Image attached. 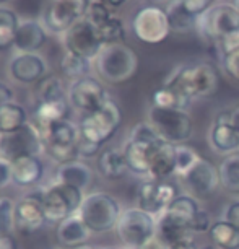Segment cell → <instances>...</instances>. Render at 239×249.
<instances>
[{
    "label": "cell",
    "instance_id": "cell-1",
    "mask_svg": "<svg viewBox=\"0 0 239 249\" xmlns=\"http://www.w3.org/2000/svg\"><path fill=\"white\" fill-rule=\"evenodd\" d=\"M163 83L176 88L189 100L205 98L217 91L218 88V73L212 64H190L179 65L176 70L168 75Z\"/></svg>",
    "mask_w": 239,
    "mask_h": 249
},
{
    "label": "cell",
    "instance_id": "cell-2",
    "mask_svg": "<svg viewBox=\"0 0 239 249\" xmlns=\"http://www.w3.org/2000/svg\"><path fill=\"white\" fill-rule=\"evenodd\" d=\"M93 62L100 78L111 85L129 82L138 69L137 54L124 43L104 44Z\"/></svg>",
    "mask_w": 239,
    "mask_h": 249
},
{
    "label": "cell",
    "instance_id": "cell-3",
    "mask_svg": "<svg viewBox=\"0 0 239 249\" xmlns=\"http://www.w3.org/2000/svg\"><path fill=\"white\" fill-rule=\"evenodd\" d=\"M120 124H122V111L114 100H109L100 109L82 116L78 122L80 137L102 145L114 137Z\"/></svg>",
    "mask_w": 239,
    "mask_h": 249
},
{
    "label": "cell",
    "instance_id": "cell-4",
    "mask_svg": "<svg viewBox=\"0 0 239 249\" xmlns=\"http://www.w3.org/2000/svg\"><path fill=\"white\" fill-rule=\"evenodd\" d=\"M120 205L114 197L104 192H93L83 199L80 207V218L95 233H104L117 227L120 218Z\"/></svg>",
    "mask_w": 239,
    "mask_h": 249
},
{
    "label": "cell",
    "instance_id": "cell-5",
    "mask_svg": "<svg viewBox=\"0 0 239 249\" xmlns=\"http://www.w3.org/2000/svg\"><path fill=\"white\" fill-rule=\"evenodd\" d=\"M83 191L68 184L54 182L48 189L41 192V202L48 223H60L65 218L77 215L83 204Z\"/></svg>",
    "mask_w": 239,
    "mask_h": 249
},
{
    "label": "cell",
    "instance_id": "cell-6",
    "mask_svg": "<svg viewBox=\"0 0 239 249\" xmlns=\"http://www.w3.org/2000/svg\"><path fill=\"white\" fill-rule=\"evenodd\" d=\"M148 122L166 142L172 145L186 143L194 132V122L187 109H168L152 106L148 109Z\"/></svg>",
    "mask_w": 239,
    "mask_h": 249
},
{
    "label": "cell",
    "instance_id": "cell-7",
    "mask_svg": "<svg viewBox=\"0 0 239 249\" xmlns=\"http://www.w3.org/2000/svg\"><path fill=\"white\" fill-rule=\"evenodd\" d=\"M117 236L129 249H140L156 234V217L138 207L120 213L117 222Z\"/></svg>",
    "mask_w": 239,
    "mask_h": 249
},
{
    "label": "cell",
    "instance_id": "cell-8",
    "mask_svg": "<svg viewBox=\"0 0 239 249\" xmlns=\"http://www.w3.org/2000/svg\"><path fill=\"white\" fill-rule=\"evenodd\" d=\"M195 30L202 37L220 41L239 30V10L234 3H213L208 10L197 17Z\"/></svg>",
    "mask_w": 239,
    "mask_h": 249
},
{
    "label": "cell",
    "instance_id": "cell-9",
    "mask_svg": "<svg viewBox=\"0 0 239 249\" xmlns=\"http://www.w3.org/2000/svg\"><path fill=\"white\" fill-rule=\"evenodd\" d=\"M78 139H80L78 125L72 124L68 119L55 122V124L51 125L43 134L46 153L59 164L78 160V153H77Z\"/></svg>",
    "mask_w": 239,
    "mask_h": 249
},
{
    "label": "cell",
    "instance_id": "cell-10",
    "mask_svg": "<svg viewBox=\"0 0 239 249\" xmlns=\"http://www.w3.org/2000/svg\"><path fill=\"white\" fill-rule=\"evenodd\" d=\"M93 0H49L43 13V25L48 33L65 35L75 23L86 17Z\"/></svg>",
    "mask_w": 239,
    "mask_h": 249
},
{
    "label": "cell",
    "instance_id": "cell-11",
    "mask_svg": "<svg viewBox=\"0 0 239 249\" xmlns=\"http://www.w3.org/2000/svg\"><path fill=\"white\" fill-rule=\"evenodd\" d=\"M132 31L145 44H159L171 35V25L166 10L158 5H145L132 18Z\"/></svg>",
    "mask_w": 239,
    "mask_h": 249
},
{
    "label": "cell",
    "instance_id": "cell-12",
    "mask_svg": "<svg viewBox=\"0 0 239 249\" xmlns=\"http://www.w3.org/2000/svg\"><path fill=\"white\" fill-rule=\"evenodd\" d=\"M62 41L67 53H73L90 60H95L102 49V46H104L98 28L88 21L86 18H82V20L75 23L62 36Z\"/></svg>",
    "mask_w": 239,
    "mask_h": 249
},
{
    "label": "cell",
    "instance_id": "cell-13",
    "mask_svg": "<svg viewBox=\"0 0 239 249\" xmlns=\"http://www.w3.org/2000/svg\"><path fill=\"white\" fill-rule=\"evenodd\" d=\"M67 96L70 106L83 112V114H90V112L100 109L104 103L111 100L104 85L98 78L90 77V75L72 82Z\"/></svg>",
    "mask_w": 239,
    "mask_h": 249
},
{
    "label": "cell",
    "instance_id": "cell-14",
    "mask_svg": "<svg viewBox=\"0 0 239 249\" xmlns=\"http://www.w3.org/2000/svg\"><path fill=\"white\" fill-rule=\"evenodd\" d=\"M41 150H44V142L33 122H28L17 132L0 135V155L7 161L25 155H37Z\"/></svg>",
    "mask_w": 239,
    "mask_h": 249
},
{
    "label": "cell",
    "instance_id": "cell-15",
    "mask_svg": "<svg viewBox=\"0 0 239 249\" xmlns=\"http://www.w3.org/2000/svg\"><path fill=\"white\" fill-rule=\"evenodd\" d=\"M181 182L194 199H208L222 186L218 168L205 158H200L184 176H181Z\"/></svg>",
    "mask_w": 239,
    "mask_h": 249
},
{
    "label": "cell",
    "instance_id": "cell-16",
    "mask_svg": "<svg viewBox=\"0 0 239 249\" xmlns=\"http://www.w3.org/2000/svg\"><path fill=\"white\" fill-rule=\"evenodd\" d=\"M177 196H179L177 194V187L172 182L150 179L138 186L135 200H137L138 209H142L158 218Z\"/></svg>",
    "mask_w": 239,
    "mask_h": 249
},
{
    "label": "cell",
    "instance_id": "cell-17",
    "mask_svg": "<svg viewBox=\"0 0 239 249\" xmlns=\"http://www.w3.org/2000/svg\"><path fill=\"white\" fill-rule=\"evenodd\" d=\"M48 223L41 194H31L15 204V228L23 234H34Z\"/></svg>",
    "mask_w": 239,
    "mask_h": 249
},
{
    "label": "cell",
    "instance_id": "cell-18",
    "mask_svg": "<svg viewBox=\"0 0 239 249\" xmlns=\"http://www.w3.org/2000/svg\"><path fill=\"white\" fill-rule=\"evenodd\" d=\"M8 72L18 83H39L48 75V62L39 53H18L8 64Z\"/></svg>",
    "mask_w": 239,
    "mask_h": 249
},
{
    "label": "cell",
    "instance_id": "cell-19",
    "mask_svg": "<svg viewBox=\"0 0 239 249\" xmlns=\"http://www.w3.org/2000/svg\"><path fill=\"white\" fill-rule=\"evenodd\" d=\"M208 143L217 153H234L239 148V134L229 122V112H222L215 117L208 132Z\"/></svg>",
    "mask_w": 239,
    "mask_h": 249
},
{
    "label": "cell",
    "instance_id": "cell-20",
    "mask_svg": "<svg viewBox=\"0 0 239 249\" xmlns=\"http://www.w3.org/2000/svg\"><path fill=\"white\" fill-rule=\"evenodd\" d=\"M48 41V30L41 21L34 18L21 20L15 31V41L13 48L18 53H37Z\"/></svg>",
    "mask_w": 239,
    "mask_h": 249
},
{
    "label": "cell",
    "instance_id": "cell-21",
    "mask_svg": "<svg viewBox=\"0 0 239 249\" xmlns=\"http://www.w3.org/2000/svg\"><path fill=\"white\" fill-rule=\"evenodd\" d=\"M68 111H70L68 98L37 101V105L34 107V114H33V125L39 130L41 137H43V134L52 124L68 119Z\"/></svg>",
    "mask_w": 239,
    "mask_h": 249
},
{
    "label": "cell",
    "instance_id": "cell-22",
    "mask_svg": "<svg viewBox=\"0 0 239 249\" xmlns=\"http://www.w3.org/2000/svg\"><path fill=\"white\" fill-rule=\"evenodd\" d=\"M12 182L20 187L36 186L44 176V163L37 155H25L10 161Z\"/></svg>",
    "mask_w": 239,
    "mask_h": 249
},
{
    "label": "cell",
    "instance_id": "cell-23",
    "mask_svg": "<svg viewBox=\"0 0 239 249\" xmlns=\"http://www.w3.org/2000/svg\"><path fill=\"white\" fill-rule=\"evenodd\" d=\"M176 175V145L170 142H161L154 148L150 163V179L168 181Z\"/></svg>",
    "mask_w": 239,
    "mask_h": 249
},
{
    "label": "cell",
    "instance_id": "cell-24",
    "mask_svg": "<svg viewBox=\"0 0 239 249\" xmlns=\"http://www.w3.org/2000/svg\"><path fill=\"white\" fill-rule=\"evenodd\" d=\"M91 230L86 227L85 222L80 218V215H72L60 222L55 230V238L60 248H75L83 246L90 239Z\"/></svg>",
    "mask_w": 239,
    "mask_h": 249
},
{
    "label": "cell",
    "instance_id": "cell-25",
    "mask_svg": "<svg viewBox=\"0 0 239 249\" xmlns=\"http://www.w3.org/2000/svg\"><path fill=\"white\" fill-rule=\"evenodd\" d=\"M158 145H148V143L137 142V140L129 139L122 148L125 163H127L129 170L135 173V175H147L148 176L150 163H152V155Z\"/></svg>",
    "mask_w": 239,
    "mask_h": 249
},
{
    "label": "cell",
    "instance_id": "cell-26",
    "mask_svg": "<svg viewBox=\"0 0 239 249\" xmlns=\"http://www.w3.org/2000/svg\"><path fill=\"white\" fill-rule=\"evenodd\" d=\"M55 182L73 186L80 191H86L93 182V171L88 164L75 160V161L59 164L57 173H55Z\"/></svg>",
    "mask_w": 239,
    "mask_h": 249
},
{
    "label": "cell",
    "instance_id": "cell-27",
    "mask_svg": "<svg viewBox=\"0 0 239 249\" xmlns=\"http://www.w3.org/2000/svg\"><path fill=\"white\" fill-rule=\"evenodd\" d=\"M156 236L170 248L172 244L194 239V231H192L190 227L177 222L176 218L163 212L156 218Z\"/></svg>",
    "mask_w": 239,
    "mask_h": 249
},
{
    "label": "cell",
    "instance_id": "cell-28",
    "mask_svg": "<svg viewBox=\"0 0 239 249\" xmlns=\"http://www.w3.org/2000/svg\"><path fill=\"white\" fill-rule=\"evenodd\" d=\"M127 163L122 150L117 148H106L98 155V171L104 179L114 181L119 179L127 171Z\"/></svg>",
    "mask_w": 239,
    "mask_h": 249
},
{
    "label": "cell",
    "instance_id": "cell-29",
    "mask_svg": "<svg viewBox=\"0 0 239 249\" xmlns=\"http://www.w3.org/2000/svg\"><path fill=\"white\" fill-rule=\"evenodd\" d=\"M199 212H200V207L197 204V199H194V197L189 194H179L165 210V213H168L170 217L176 218L177 222L184 223L190 228H192V225H194ZM192 231H194V230H192Z\"/></svg>",
    "mask_w": 239,
    "mask_h": 249
},
{
    "label": "cell",
    "instance_id": "cell-30",
    "mask_svg": "<svg viewBox=\"0 0 239 249\" xmlns=\"http://www.w3.org/2000/svg\"><path fill=\"white\" fill-rule=\"evenodd\" d=\"M28 122H30L28 112L18 103L13 101L0 107V135L17 132L23 125H26Z\"/></svg>",
    "mask_w": 239,
    "mask_h": 249
},
{
    "label": "cell",
    "instance_id": "cell-31",
    "mask_svg": "<svg viewBox=\"0 0 239 249\" xmlns=\"http://www.w3.org/2000/svg\"><path fill=\"white\" fill-rule=\"evenodd\" d=\"M220 173V184L228 192L239 194V153L226 155L218 166Z\"/></svg>",
    "mask_w": 239,
    "mask_h": 249
},
{
    "label": "cell",
    "instance_id": "cell-32",
    "mask_svg": "<svg viewBox=\"0 0 239 249\" xmlns=\"http://www.w3.org/2000/svg\"><path fill=\"white\" fill-rule=\"evenodd\" d=\"M213 244L223 249H239V230L226 220L215 222L208 230Z\"/></svg>",
    "mask_w": 239,
    "mask_h": 249
},
{
    "label": "cell",
    "instance_id": "cell-33",
    "mask_svg": "<svg viewBox=\"0 0 239 249\" xmlns=\"http://www.w3.org/2000/svg\"><path fill=\"white\" fill-rule=\"evenodd\" d=\"M152 101H153L152 106L168 107V109H187L192 103L189 98H186L176 88L166 85V83H163L158 90H154Z\"/></svg>",
    "mask_w": 239,
    "mask_h": 249
},
{
    "label": "cell",
    "instance_id": "cell-34",
    "mask_svg": "<svg viewBox=\"0 0 239 249\" xmlns=\"http://www.w3.org/2000/svg\"><path fill=\"white\" fill-rule=\"evenodd\" d=\"M168 18H170L171 31L176 33H187L192 28H195L197 17L187 10L184 3L181 0H172V2L166 8Z\"/></svg>",
    "mask_w": 239,
    "mask_h": 249
},
{
    "label": "cell",
    "instance_id": "cell-35",
    "mask_svg": "<svg viewBox=\"0 0 239 249\" xmlns=\"http://www.w3.org/2000/svg\"><path fill=\"white\" fill-rule=\"evenodd\" d=\"M91 62L93 60L85 59L82 55H77L73 53H67L65 51L62 60H60V70L67 78H70L72 82L80 80L83 77H88L91 70Z\"/></svg>",
    "mask_w": 239,
    "mask_h": 249
},
{
    "label": "cell",
    "instance_id": "cell-36",
    "mask_svg": "<svg viewBox=\"0 0 239 249\" xmlns=\"http://www.w3.org/2000/svg\"><path fill=\"white\" fill-rule=\"evenodd\" d=\"M37 98H39V101L68 98L65 95L62 78L57 77V75H46V77L37 83Z\"/></svg>",
    "mask_w": 239,
    "mask_h": 249
},
{
    "label": "cell",
    "instance_id": "cell-37",
    "mask_svg": "<svg viewBox=\"0 0 239 249\" xmlns=\"http://www.w3.org/2000/svg\"><path fill=\"white\" fill-rule=\"evenodd\" d=\"M98 31H100V36H101V39L104 44L124 43V37H125L124 21L120 20L117 15L109 18L104 25H101L100 28H98Z\"/></svg>",
    "mask_w": 239,
    "mask_h": 249
},
{
    "label": "cell",
    "instance_id": "cell-38",
    "mask_svg": "<svg viewBox=\"0 0 239 249\" xmlns=\"http://www.w3.org/2000/svg\"><path fill=\"white\" fill-rule=\"evenodd\" d=\"M202 158L194 148L186 143L176 145V175L184 176L194 164Z\"/></svg>",
    "mask_w": 239,
    "mask_h": 249
},
{
    "label": "cell",
    "instance_id": "cell-39",
    "mask_svg": "<svg viewBox=\"0 0 239 249\" xmlns=\"http://www.w3.org/2000/svg\"><path fill=\"white\" fill-rule=\"evenodd\" d=\"M129 139L137 140V142L148 143V145H158V143L165 142V139H163L161 135L156 132V129H154L148 121L138 122L137 125H134V129H132V132H130Z\"/></svg>",
    "mask_w": 239,
    "mask_h": 249
},
{
    "label": "cell",
    "instance_id": "cell-40",
    "mask_svg": "<svg viewBox=\"0 0 239 249\" xmlns=\"http://www.w3.org/2000/svg\"><path fill=\"white\" fill-rule=\"evenodd\" d=\"M15 228V202L10 197H0V236L10 234Z\"/></svg>",
    "mask_w": 239,
    "mask_h": 249
},
{
    "label": "cell",
    "instance_id": "cell-41",
    "mask_svg": "<svg viewBox=\"0 0 239 249\" xmlns=\"http://www.w3.org/2000/svg\"><path fill=\"white\" fill-rule=\"evenodd\" d=\"M116 15V12H112L111 8H107L106 5H102L101 2H98V0H93L90 8H88L86 12V20L93 23L96 28H100L101 25H104V23L112 18Z\"/></svg>",
    "mask_w": 239,
    "mask_h": 249
},
{
    "label": "cell",
    "instance_id": "cell-42",
    "mask_svg": "<svg viewBox=\"0 0 239 249\" xmlns=\"http://www.w3.org/2000/svg\"><path fill=\"white\" fill-rule=\"evenodd\" d=\"M222 60L226 73L231 78L236 80V82H239V48L228 51V53H223Z\"/></svg>",
    "mask_w": 239,
    "mask_h": 249
},
{
    "label": "cell",
    "instance_id": "cell-43",
    "mask_svg": "<svg viewBox=\"0 0 239 249\" xmlns=\"http://www.w3.org/2000/svg\"><path fill=\"white\" fill-rule=\"evenodd\" d=\"M100 150H101V145L93 143L83 137L78 139V143H77L78 158H95L96 155H100Z\"/></svg>",
    "mask_w": 239,
    "mask_h": 249
},
{
    "label": "cell",
    "instance_id": "cell-44",
    "mask_svg": "<svg viewBox=\"0 0 239 249\" xmlns=\"http://www.w3.org/2000/svg\"><path fill=\"white\" fill-rule=\"evenodd\" d=\"M192 15L199 17L213 5V0H181Z\"/></svg>",
    "mask_w": 239,
    "mask_h": 249
},
{
    "label": "cell",
    "instance_id": "cell-45",
    "mask_svg": "<svg viewBox=\"0 0 239 249\" xmlns=\"http://www.w3.org/2000/svg\"><path fill=\"white\" fill-rule=\"evenodd\" d=\"M20 21L21 20L18 18V15L12 10V8L0 5V25H5V26L15 28L17 30L18 25H20Z\"/></svg>",
    "mask_w": 239,
    "mask_h": 249
},
{
    "label": "cell",
    "instance_id": "cell-46",
    "mask_svg": "<svg viewBox=\"0 0 239 249\" xmlns=\"http://www.w3.org/2000/svg\"><path fill=\"white\" fill-rule=\"evenodd\" d=\"M15 28L0 25V49L13 48V41H15Z\"/></svg>",
    "mask_w": 239,
    "mask_h": 249
},
{
    "label": "cell",
    "instance_id": "cell-47",
    "mask_svg": "<svg viewBox=\"0 0 239 249\" xmlns=\"http://www.w3.org/2000/svg\"><path fill=\"white\" fill-rule=\"evenodd\" d=\"M218 46H220V51L223 53H228L231 49H238L239 48V30L231 33V35L224 36L223 39L218 41Z\"/></svg>",
    "mask_w": 239,
    "mask_h": 249
},
{
    "label": "cell",
    "instance_id": "cell-48",
    "mask_svg": "<svg viewBox=\"0 0 239 249\" xmlns=\"http://www.w3.org/2000/svg\"><path fill=\"white\" fill-rule=\"evenodd\" d=\"M224 220L239 230V202H231L224 210Z\"/></svg>",
    "mask_w": 239,
    "mask_h": 249
},
{
    "label": "cell",
    "instance_id": "cell-49",
    "mask_svg": "<svg viewBox=\"0 0 239 249\" xmlns=\"http://www.w3.org/2000/svg\"><path fill=\"white\" fill-rule=\"evenodd\" d=\"M8 182H12L10 161H7V160H0V189H3Z\"/></svg>",
    "mask_w": 239,
    "mask_h": 249
},
{
    "label": "cell",
    "instance_id": "cell-50",
    "mask_svg": "<svg viewBox=\"0 0 239 249\" xmlns=\"http://www.w3.org/2000/svg\"><path fill=\"white\" fill-rule=\"evenodd\" d=\"M13 98H15L13 90L7 85L5 82L0 80V107L8 105V103H13Z\"/></svg>",
    "mask_w": 239,
    "mask_h": 249
},
{
    "label": "cell",
    "instance_id": "cell-51",
    "mask_svg": "<svg viewBox=\"0 0 239 249\" xmlns=\"http://www.w3.org/2000/svg\"><path fill=\"white\" fill-rule=\"evenodd\" d=\"M0 249H18L17 239L12 234H2L0 236Z\"/></svg>",
    "mask_w": 239,
    "mask_h": 249
},
{
    "label": "cell",
    "instance_id": "cell-52",
    "mask_svg": "<svg viewBox=\"0 0 239 249\" xmlns=\"http://www.w3.org/2000/svg\"><path fill=\"white\" fill-rule=\"evenodd\" d=\"M140 249H170V248H168L166 244L163 243L161 239H159V238L156 236V234H154V236H153L152 239H150V241L145 243Z\"/></svg>",
    "mask_w": 239,
    "mask_h": 249
},
{
    "label": "cell",
    "instance_id": "cell-53",
    "mask_svg": "<svg viewBox=\"0 0 239 249\" xmlns=\"http://www.w3.org/2000/svg\"><path fill=\"white\" fill-rule=\"evenodd\" d=\"M98 2H101L102 5H106L107 8H111L112 12H116L117 8H120L124 5L127 0H98Z\"/></svg>",
    "mask_w": 239,
    "mask_h": 249
},
{
    "label": "cell",
    "instance_id": "cell-54",
    "mask_svg": "<svg viewBox=\"0 0 239 249\" xmlns=\"http://www.w3.org/2000/svg\"><path fill=\"white\" fill-rule=\"evenodd\" d=\"M229 122H231V125L238 130V134H239V106L234 107L233 111H229Z\"/></svg>",
    "mask_w": 239,
    "mask_h": 249
},
{
    "label": "cell",
    "instance_id": "cell-55",
    "mask_svg": "<svg viewBox=\"0 0 239 249\" xmlns=\"http://www.w3.org/2000/svg\"><path fill=\"white\" fill-rule=\"evenodd\" d=\"M170 249H199V246L195 244L194 239H190V241H182V243L172 244V246H170Z\"/></svg>",
    "mask_w": 239,
    "mask_h": 249
},
{
    "label": "cell",
    "instance_id": "cell-56",
    "mask_svg": "<svg viewBox=\"0 0 239 249\" xmlns=\"http://www.w3.org/2000/svg\"><path fill=\"white\" fill-rule=\"evenodd\" d=\"M150 3H152V5H161V3H166V2H171V0H148Z\"/></svg>",
    "mask_w": 239,
    "mask_h": 249
},
{
    "label": "cell",
    "instance_id": "cell-57",
    "mask_svg": "<svg viewBox=\"0 0 239 249\" xmlns=\"http://www.w3.org/2000/svg\"><path fill=\"white\" fill-rule=\"evenodd\" d=\"M57 249H91L88 244H83V246H75V248H57Z\"/></svg>",
    "mask_w": 239,
    "mask_h": 249
},
{
    "label": "cell",
    "instance_id": "cell-58",
    "mask_svg": "<svg viewBox=\"0 0 239 249\" xmlns=\"http://www.w3.org/2000/svg\"><path fill=\"white\" fill-rule=\"evenodd\" d=\"M202 249H223V248L217 246V244H208V246H205V248H202Z\"/></svg>",
    "mask_w": 239,
    "mask_h": 249
},
{
    "label": "cell",
    "instance_id": "cell-59",
    "mask_svg": "<svg viewBox=\"0 0 239 249\" xmlns=\"http://www.w3.org/2000/svg\"><path fill=\"white\" fill-rule=\"evenodd\" d=\"M233 3H234V7H236L238 10H239V0H233Z\"/></svg>",
    "mask_w": 239,
    "mask_h": 249
},
{
    "label": "cell",
    "instance_id": "cell-60",
    "mask_svg": "<svg viewBox=\"0 0 239 249\" xmlns=\"http://www.w3.org/2000/svg\"><path fill=\"white\" fill-rule=\"evenodd\" d=\"M101 249H119V248H101Z\"/></svg>",
    "mask_w": 239,
    "mask_h": 249
},
{
    "label": "cell",
    "instance_id": "cell-61",
    "mask_svg": "<svg viewBox=\"0 0 239 249\" xmlns=\"http://www.w3.org/2000/svg\"><path fill=\"white\" fill-rule=\"evenodd\" d=\"M3 2H7V0H0V5H2V3H3Z\"/></svg>",
    "mask_w": 239,
    "mask_h": 249
},
{
    "label": "cell",
    "instance_id": "cell-62",
    "mask_svg": "<svg viewBox=\"0 0 239 249\" xmlns=\"http://www.w3.org/2000/svg\"><path fill=\"white\" fill-rule=\"evenodd\" d=\"M238 153H239V148H238Z\"/></svg>",
    "mask_w": 239,
    "mask_h": 249
}]
</instances>
